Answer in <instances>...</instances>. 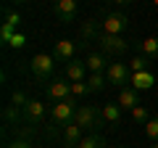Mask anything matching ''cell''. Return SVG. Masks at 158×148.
<instances>
[{
	"instance_id": "1",
	"label": "cell",
	"mask_w": 158,
	"mask_h": 148,
	"mask_svg": "<svg viewBox=\"0 0 158 148\" xmlns=\"http://www.w3.org/2000/svg\"><path fill=\"white\" fill-rule=\"evenodd\" d=\"M79 108V101L77 98H66V101H58L50 106V124L53 127H66L69 122H74V114Z\"/></svg>"
},
{
	"instance_id": "2",
	"label": "cell",
	"mask_w": 158,
	"mask_h": 148,
	"mask_svg": "<svg viewBox=\"0 0 158 148\" xmlns=\"http://www.w3.org/2000/svg\"><path fill=\"white\" fill-rule=\"evenodd\" d=\"M56 58H53V53H37V56L29 61V69H32V74L37 77V80L48 82L53 80V72H56Z\"/></svg>"
},
{
	"instance_id": "3",
	"label": "cell",
	"mask_w": 158,
	"mask_h": 148,
	"mask_svg": "<svg viewBox=\"0 0 158 148\" xmlns=\"http://www.w3.org/2000/svg\"><path fill=\"white\" fill-rule=\"evenodd\" d=\"M74 122H77L82 130H92L98 132V127H103V114L95 106H79L77 114H74Z\"/></svg>"
},
{
	"instance_id": "4",
	"label": "cell",
	"mask_w": 158,
	"mask_h": 148,
	"mask_svg": "<svg viewBox=\"0 0 158 148\" xmlns=\"http://www.w3.org/2000/svg\"><path fill=\"white\" fill-rule=\"evenodd\" d=\"M98 42H100V50L106 56H124L129 50V42L121 37V34H108V32H100L98 34Z\"/></svg>"
},
{
	"instance_id": "5",
	"label": "cell",
	"mask_w": 158,
	"mask_h": 148,
	"mask_svg": "<svg viewBox=\"0 0 158 148\" xmlns=\"http://www.w3.org/2000/svg\"><path fill=\"white\" fill-rule=\"evenodd\" d=\"M106 77H108V85H118V87H127L132 82V72H129V63H121V61H111L106 69Z\"/></svg>"
},
{
	"instance_id": "6",
	"label": "cell",
	"mask_w": 158,
	"mask_h": 148,
	"mask_svg": "<svg viewBox=\"0 0 158 148\" xmlns=\"http://www.w3.org/2000/svg\"><path fill=\"white\" fill-rule=\"evenodd\" d=\"M48 98H50L53 103L58 101H66V98H71V80H63V77H58V80H50L45 87Z\"/></svg>"
},
{
	"instance_id": "7",
	"label": "cell",
	"mask_w": 158,
	"mask_h": 148,
	"mask_svg": "<svg viewBox=\"0 0 158 148\" xmlns=\"http://www.w3.org/2000/svg\"><path fill=\"white\" fill-rule=\"evenodd\" d=\"M53 11H56L58 21L71 24V21H77V16H79V3L77 0H56V3H53Z\"/></svg>"
},
{
	"instance_id": "8",
	"label": "cell",
	"mask_w": 158,
	"mask_h": 148,
	"mask_svg": "<svg viewBox=\"0 0 158 148\" xmlns=\"http://www.w3.org/2000/svg\"><path fill=\"white\" fill-rule=\"evenodd\" d=\"M100 27H103V32H108V34H121L127 27H129V19H127V13L113 11V13H108V16L100 21Z\"/></svg>"
},
{
	"instance_id": "9",
	"label": "cell",
	"mask_w": 158,
	"mask_h": 148,
	"mask_svg": "<svg viewBox=\"0 0 158 148\" xmlns=\"http://www.w3.org/2000/svg\"><path fill=\"white\" fill-rule=\"evenodd\" d=\"M45 114H48V106L37 98H29V103L24 106V122L27 124H40L45 119Z\"/></svg>"
},
{
	"instance_id": "10",
	"label": "cell",
	"mask_w": 158,
	"mask_h": 148,
	"mask_svg": "<svg viewBox=\"0 0 158 148\" xmlns=\"http://www.w3.org/2000/svg\"><path fill=\"white\" fill-rule=\"evenodd\" d=\"M74 56H77V42L74 40H58L56 45H53V58H56L58 63L74 61Z\"/></svg>"
},
{
	"instance_id": "11",
	"label": "cell",
	"mask_w": 158,
	"mask_h": 148,
	"mask_svg": "<svg viewBox=\"0 0 158 148\" xmlns=\"http://www.w3.org/2000/svg\"><path fill=\"white\" fill-rule=\"evenodd\" d=\"M118 106L121 108H135V106H140V90H135L132 85H127V87H118Z\"/></svg>"
},
{
	"instance_id": "12",
	"label": "cell",
	"mask_w": 158,
	"mask_h": 148,
	"mask_svg": "<svg viewBox=\"0 0 158 148\" xmlns=\"http://www.w3.org/2000/svg\"><path fill=\"white\" fill-rule=\"evenodd\" d=\"M87 74H90V72H87V63H85V61L74 58V61L66 63V80H71V82H85Z\"/></svg>"
},
{
	"instance_id": "13",
	"label": "cell",
	"mask_w": 158,
	"mask_h": 148,
	"mask_svg": "<svg viewBox=\"0 0 158 148\" xmlns=\"http://www.w3.org/2000/svg\"><path fill=\"white\" fill-rule=\"evenodd\" d=\"M121 111H124V108L118 106V103H106V106L100 108L103 122H106V124H111V127H118V124H121Z\"/></svg>"
},
{
	"instance_id": "14",
	"label": "cell",
	"mask_w": 158,
	"mask_h": 148,
	"mask_svg": "<svg viewBox=\"0 0 158 148\" xmlns=\"http://www.w3.org/2000/svg\"><path fill=\"white\" fill-rule=\"evenodd\" d=\"M103 32V27H100V21H95V19H87L85 24H82V32H79V37H82V45H87V42H92L95 40L98 42V34Z\"/></svg>"
},
{
	"instance_id": "15",
	"label": "cell",
	"mask_w": 158,
	"mask_h": 148,
	"mask_svg": "<svg viewBox=\"0 0 158 148\" xmlns=\"http://www.w3.org/2000/svg\"><path fill=\"white\" fill-rule=\"evenodd\" d=\"M79 140H82V127H79L77 122H69V124L63 127V146L66 148H77Z\"/></svg>"
},
{
	"instance_id": "16",
	"label": "cell",
	"mask_w": 158,
	"mask_h": 148,
	"mask_svg": "<svg viewBox=\"0 0 158 148\" xmlns=\"http://www.w3.org/2000/svg\"><path fill=\"white\" fill-rule=\"evenodd\" d=\"M85 63H87V72L95 74V72H106L111 61L106 58V53H90V56L85 58Z\"/></svg>"
},
{
	"instance_id": "17",
	"label": "cell",
	"mask_w": 158,
	"mask_h": 148,
	"mask_svg": "<svg viewBox=\"0 0 158 148\" xmlns=\"http://www.w3.org/2000/svg\"><path fill=\"white\" fill-rule=\"evenodd\" d=\"M137 53L148 56L150 61H158V37H148V40L137 42Z\"/></svg>"
},
{
	"instance_id": "18",
	"label": "cell",
	"mask_w": 158,
	"mask_h": 148,
	"mask_svg": "<svg viewBox=\"0 0 158 148\" xmlns=\"http://www.w3.org/2000/svg\"><path fill=\"white\" fill-rule=\"evenodd\" d=\"M135 90H150L153 85H156V77H153L150 72H137L132 74V82H129Z\"/></svg>"
},
{
	"instance_id": "19",
	"label": "cell",
	"mask_w": 158,
	"mask_h": 148,
	"mask_svg": "<svg viewBox=\"0 0 158 148\" xmlns=\"http://www.w3.org/2000/svg\"><path fill=\"white\" fill-rule=\"evenodd\" d=\"M87 87H90V93H100L108 87V77L103 72H95V74H87Z\"/></svg>"
},
{
	"instance_id": "20",
	"label": "cell",
	"mask_w": 158,
	"mask_h": 148,
	"mask_svg": "<svg viewBox=\"0 0 158 148\" xmlns=\"http://www.w3.org/2000/svg\"><path fill=\"white\" fill-rule=\"evenodd\" d=\"M77 148H106V137H103L100 132H90L87 137H82V140H79Z\"/></svg>"
},
{
	"instance_id": "21",
	"label": "cell",
	"mask_w": 158,
	"mask_h": 148,
	"mask_svg": "<svg viewBox=\"0 0 158 148\" xmlns=\"http://www.w3.org/2000/svg\"><path fill=\"white\" fill-rule=\"evenodd\" d=\"M3 119H6V124H16L19 119H24V108L13 106V103H8L6 108H3Z\"/></svg>"
},
{
	"instance_id": "22",
	"label": "cell",
	"mask_w": 158,
	"mask_h": 148,
	"mask_svg": "<svg viewBox=\"0 0 158 148\" xmlns=\"http://www.w3.org/2000/svg\"><path fill=\"white\" fill-rule=\"evenodd\" d=\"M148 66H150V58H148V56H140V53H137V56L129 61V72H132V74L148 72Z\"/></svg>"
},
{
	"instance_id": "23",
	"label": "cell",
	"mask_w": 158,
	"mask_h": 148,
	"mask_svg": "<svg viewBox=\"0 0 158 148\" xmlns=\"http://www.w3.org/2000/svg\"><path fill=\"white\" fill-rule=\"evenodd\" d=\"M132 119H135L137 124H148V122H150V111H148V108L140 103V106L132 108Z\"/></svg>"
},
{
	"instance_id": "24",
	"label": "cell",
	"mask_w": 158,
	"mask_h": 148,
	"mask_svg": "<svg viewBox=\"0 0 158 148\" xmlns=\"http://www.w3.org/2000/svg\"><path fill=\"white\" fill-rule=\"evenodd\" d=\"M71 95H74V98H85V95H90L87 80H85V82H71Z\"/></svg>"
},
{
	"instance_id": "25",
	"label": "cell",
	"mask_w": 158,
	"mask_h": 148,
	"mask_svg": "<svg viewBox=\"0 0 158 148\" xmlns=\"http://www.w3.org/2000/svg\"><path fill=\"white\" fill-rule=\"evenodd\" d=\"M19 24H21V16H19L16 11H11V8H6V27H19Z\"/></svg>"
},
{
	"instance_id": "26",
	"label": "cell",
	"mask_w": 158,
	"mask_h": 148,
	"mask_svg": "<svg viewBox=\"0 0 158 148\" xmlns=\"http://www.w3.org/2000/svg\"><path fill=\"white\" fill-rule=\"evenodd\" d=\"M11 103H13V106H19V108H24V106L29 103V98L24 95L21 90H13V93H11Z\"/></svg>"
},
{
	"instance_id": "27",
	"label": "cell",
	"mask_w": 158,
	"mask_h": 148,
	"mask_svg": "<svg viewBox=\"0 0 158 148\" xmlns=\"http://www.w3.org/2000/svg\"><path fill=\"white\" fill-rule=\"evenodd\" d=\"M145 135L150 137L153 143L158 140V119H150V122H148V124H145Z\"/></svg>"
},
{
	"instance_id": "28",
	"label": "cell",
	"mask_w": 158,
	"mask_h": 148,
	"mask_svg": "<svg viewBox=\"0 0 158 148\" xmlns=\"http://www.w3.org/2000/svg\"><path fill=\"white\" fill-rule=\"evenodd\" d=\"M6 148H32V143H29V140H24V137H16V140H11Z\"/></svg>"
},
{
	"instance_id": "29",
	"label": "cell",
	"mask_w": 158,
	"mask_h": 148,
	"mask_svg": "<svg viewBox=\"0 0 158 148\" xmlns=\"http://www.w3.org/2000/svg\"><path fill=\"white\" fill-rule=\"evenodd\" d=\"M11 45L13 48H21L24 45V37H16V34H13V37H11Z\"/></svg>"
},
{
	"instance_id": "30",
	"label": "cell",
	"mask_w": 158,
	"mask_h": 148,
	"mask_svg": "<svg viewBox=\"0 0 158 148\" xmlns=\"http://www.w3.org/2000/svg\"><path fill=\"white\" fill-rule=\"evenodd\" d=\"M113 6H132V3H135V0H111Z\"/></svg>"
},
{
	"instance_id": "31",
	"label": "cell",
	"mask_w": 158,
	"mask_h": 148,
	"mask_svg": "<svg viewBox=\"0 0 158 148\" xmlns=\"http://www.w3.org/2000/svg\"><path fill=\"white\" fill-rule=\"evenodd\" d=\"M13 6H24V3H29V0H11Z\"/></svg>"
},
{
	"instance_id": "32",
	"label": "cell",
	"mask_w": 158,
	"mask_h": 148,
	"mask_svg": "<svg viewBox=\"0 0 158 148\" xmlns=\"http://www.w3.org/2000/svg\"><path fill=\"white\" fill-rule=\"evenodd\" d=\"M150 3H153V6H156V8H158V0H150Z\"/></svg>"
},
{
	"instance_id": "33",
	"label": "cell",
	"mask_w": 158,
	"mask_h": 148,
	"mask_svg": "<svg viewBox=\"0 0 158 148\" xmlns=\"http://www.w3.org/2000/svg\"><path fill=\"white\" fill-rule=\"evenodd\" d=\"M150 148H158V140H156V143H153V146H150Z\"/></svg>"
}]
</instances>
